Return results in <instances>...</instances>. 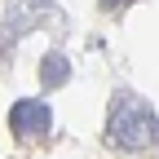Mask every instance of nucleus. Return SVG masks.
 <instances>
[{"instance_id": "1", "label": "nucleus", "mask_w": 159, "mask_h": 159, "mask_svg": "<svg viewBox=\"0 0 159 159\" xmlns=\"http://www.w3.org/2000/svg\"><path fill=\"white\" fill-rule=\"evenodd\" d=\"M106 137L119 150H150L159 146V115L137 93H119L106 115Z\"/></svg>"}, {"instance_id": "2", "label": "nucleus", "mask_w": 159, "mask_h": 159, "mask_svg": "<svg viewBox=\"0 0 159 159\" xmlns=\"http://www.w3.org/2000/svg\"><path fill=\"white\" fill-rule=\"evenodd\" d=\"M9 128H13V137H49L53 111L40 102V97H22V102H13V111H9Z\"/></svg>"}, {"instance_id": "3", "label": "nucleus", "mask_w": 159, "mask_h": 159, "mask_svg": "<svg viewBox=\"0 0 159 159\" xmlns=\"http://www.w3.org/2000/svg\"><path fill=\"white\" fill-rule=\"evenodd\" d=\"M66 75H71V62L62 53H49V57H40V84L44 89H57V84H66Z\"/></svg>"}, {"instance_id": "4", "label": "nucleus", "mask_w": 159, "mask_h": 159, "mask_svg": "<svg viewBox=\"0 0 159 159\" xmlns=\"http://www.w3.org/2000/svg\"><path fill=\"white\" fill-rule=\"evenodd\" d=\"M111 5H119V0H102V9H111Z\"/></svg>"}, {"instance_id": "5", "label": "nucleus", "mask_w": 159, "mask_h": 159, "mask_svg": "<svg viewBox=\"0 0 159 159\" xmlns=\"http://www.w3.org/2000/svg\"><path fill=\"white\" fill-rule=\"evenodd\" d=\"M31 5H49V0H31Z\"/></svg>"}]
</instances>
